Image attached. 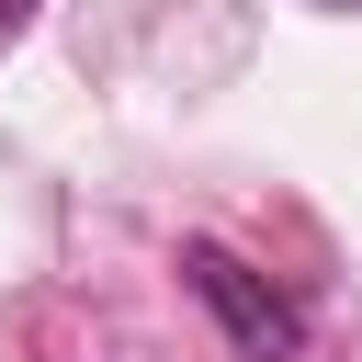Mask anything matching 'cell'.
I'll use <instances>...</instances> for the list:
<instances>
[{
	"label": "cell",
	"mask_w": 362,
	"mask_h": 362,
	"mask_svg": "<svg viewBox=\"0 0 362 362\" xmlns=\"http://www.w3.org/2000/svg\"><path fill=\"white\" fill-rule=\"evenodd\" d=\"M181 272H192V294L226 317V339H238V351H260V362H272V351H294V305H283V294H260L226 249H181Z\"/></svg>",
	"instance_id": "1"
},
{
	"label": "cell",
	"mask_w": 362,
	"mask_h": 362,
	"mask_svg": "<svg viewBox=\"0 0 362 362\" xmlns=\"http://www.w3.org/2000/svg\"><path fill=\"white\" fill-rule=\"evenodd\" d=\"M11 11H23V0H0V23H11Z\"/></svg>",
	"instance_id": "2"
}]
</instances>
